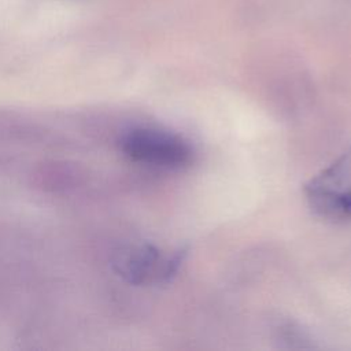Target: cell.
I'll use <instances>...</instances> for the list:
<instances>
[{
  "instance_id": "6da1fadb",
  "label": "cell",
  "mask_w": 351,
  "mask_h": 351,
  "mask_svg": "<svg viewBox=\"0 0 351 351\" xmlns=\"http://www.w3.org/2000/svg\"><path fill=\"white\" fill-rule=\"evenodd\" d=\"M119 148L133 162L167 170L182 169L193 159V149L186 140L156 128L128 130L119 138Z\"/></svg>"
},
{
  "instance_id": "3957f363",
  "label": "cell",
  "mask_w": 351,
  "mask_h": 351,
  "mask_svg": "<svg viewBox=\"0 0 351 351\" xmlns=\"http://www.w3.org/2000/svg\"><path fill=\"white\" fill-rule=\"evenodd\" d=\"M304 195L321 217L351 218V148L315 174L304 185Z\"/></svg>"
},
{
  "instance_id": "7a4b0ae2",
  "label": "cell",
  "mask_w": 351,
  "mask_h": 351,
  "mask_svg": "<svg viewBox=\"0 0 351 351\" xmlns=\"http://www.w3.org/2000/svg\"><path fill=\"white\" fill-rule=\"evenodd\" d=\"M186 250L163 251L149 243L128 245L114 256V270L132 285L169 282L184 262Z\"/></svg>"
}]
</instances>
